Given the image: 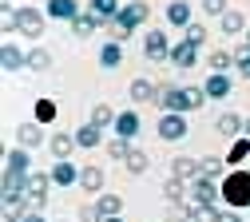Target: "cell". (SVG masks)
I'll return each mask as SVG.
<instances>
[{
	"label": "cell",
	"instance_id": "obj_17",
	"mask_svg": "<svg viewBox=\"0 0 250 222\" xmlns=\"http://www.w3.org/2000/svg\"><path fill=\"white\" fill-rule=\"evenodd\" d=\"M171 175H175V179H187V182H195V179L203 175V171H199V159H191V155H175Z\"/></svg>",
	"mask_w": 250,
	"mask_h": 222
},
{
	"label": "cell",
	"instance_id": "obj_21",
	"mask_svg": "<svg viewBox=\"0 0 250 222\" xmlns=\"http://www.w3.org/2000/svg\"><path fill=\"white\" fill-rule=\"evenodd\" d=\"M218 210L223 206H210V202H187V214L183 218H191V222H218Z\"/></svg>",
	"mask_w": 250,
	"mask_h": 222
},
{
	"label": "cell",
	"instance_id": "obj_27",
	"mask_svg": "<svg viewBox=\"0 0 250 222\" xmlns=\"http://www.w3.org/2000/svg\"><path fill=\"white\" fill-rule=\"evenodd\" d=\"M76 143H80V147H87V151H91V147H100V143H104V127L83 123L80 131H76Z\"/></svg>",
	"mask_w": 250,
	"mask_h": 222
},
{
	"label": "cell",
	"instance_id": "obj_39",
	"mask_svg": "<svg viewBox=\"0 0 250 222\" xmlns=\"http://www.w3.org/2000/svg\"><path fill=\"white\" fill-rule=\"evenodd\" d=\"M107 155H111V159H119V163H123V159L131 155V139H119V135H115V139L107 143Z\"/></svg>",
	"mask_w": 250,
	"mask_h": 222
},
{
	"label": "cell",
	"instance_id": "obj_2",
	"mask_svg": "<svg viewBox=\"0 0 250 222\" xmlns=\"http://www.w3.org/2000/svg\"><path fill=\"white\" fill-rule=\"evenodd\" d=\"M218 186H223V202H227V206H234V210H246V206H250V171L234 167V171L223 175Z\"/></svg>",
	"mask_w": 250,
	"mask_h": 222
},
{
	"label": "cell",
	"instance_id": "obj_50",
	"mask_svg": "<svg viewBox=\"0 0 250 222\" xmlns=\"http://www.w3.org/2000/svg\"><path fill=\"white\" fill-rule=\"evenodd\" d=\"M179 222H191V218H179Z\"/></svg>",
	"mask_w": 250,
	"mask_h": 222
},
{
	"label": "cell",
	"instance_id": "obj_12",
	"mask_svg": "<svg viewBox=\"0 0 250 222\" xmlns=\"http://www.w3.org/2000/svg\"><path fill=\"white\" fill-rule=\"evenodd\" d=\"M139 127H143L139 111H119V115H115V127H111V131H115L119 139H135V135H139Z\"/></svg>",
	"mask_w": 250,
	"mask_h": 222
},
{
	"label": "cell",
	"instance_id": "obj_3",
	"mask_svg": "<svg viewBox=\"0 0 250 222\" xmlns=\"http://www.w3.org/2000/svg\"><path fill=\"white\" fill-rule=\"evenodd\" d=\"M147 16H151V12H147V4H143V0H131V4H123V8H119V16H115L107 28L115 32V40L123 44V40H127V36H131V32H135Z\"/></svg>",
	"mask_w": 250,
	"mask_h": 222
},
{
	"label": "cell",
	"instance_id": "obj_40",
	"mask_svg": "<svg viewBox=\"0 0 250 222\" xmlns=\"http://www.w3.org/2000/svg\"><path fill=\"white\" fill-rule=\"evenodd\" d=\"M56 119V103L52 100H36V123H52Z\"/></svg>",
	"mask_w": 250,
	"mask_h": 222
},
{
	"label": "cell",
	"instance_id": "obj_18",
	"mask_svg": "<svg viewBox=\"0 0 250 222\" xmlns=\"http://www.w3.org/2000/svg\"><path fill=\"white\" fill-rule=\"evenodd\" d=\"M104 182H107V175L100 167H80V186L87 195H104Z\"/></svg>",
	"mask_w": 250,
	"mask_h": 222
},
{
	"label": "cell",
	"instance_id": "obj_20",
	"mask_svg": "<svg viewBox=\"0 0 250 222\" xmlns=\"http://www.w3.org/2000/svg\"><path fill=\"white\" fill-rule=\"evenodd\" d=\"M76 147H80V143H76V135H68V131H56V135L48 139V151H52L56 159H72Z\"/></svg>",
	"mask_w": 250,
	"mask_h": 222
},
{
	"label": "cell",
	"instance_id": "obj_37",
	"mask_svg": "<svg viewBox=\"0 0 250 222\" xmlns=\"http://www.w3.org/2000/svg\"><path fill=\"white\" fill-rule=\"evenodd\" d=\"M48 63H52L48 48H28V68H32V72H44Z\"/></svg>",
	"mask_w": 250,
	"mask_h": 222
},
{
	"label": "cell",
	"instance_id": "obj_8",
	"mask_svg": "<svg viewBox=\"0 0 250 222\" xmlns=\"http://www.w3.org/2000/svg\"><path fill=\"white\" fill-rule=\"evenodd\" d=\"M191 199H195V202H210V206H218V202H223V186H218L214 179H207V175H199V179L191 182Z\"/></svg>",
	"mask_w": 250,
	"mask_h": 222
},
{
	"label": "cell",
	"instance_id": "obj_10",
	"mask_svg": "<svg viewBox=\"0 0 250 222\" xmlns=\"http://www.w3.org/2000/svg\"><path fill=\"white\" fill-rule=\"evenodd\" d=\"M16 143L20 147H28V151H36V147H44V123H20L16 127Z\"/></svg>",
	"mask_w": 250,
	"mask_h": 222
},
{
	"label": "cell",
	"instance_id": "obj_49",
	"mask_svg": "<svg viewBox=\"0 0 250 222\" xmlns=\"http://www.w3.org/2000/svg\"><path fill=\"white\" fill-rule=\"evenodd\" d=\"M246 44H250V28H246Z\"/></svg>",
	"mask_w": 250,
	"mask_h": 222
},
{
	"label": "cell",
	"instance_id": "obj_43",
	"mask_svg": "<svg viewBox=\"0 0 250 222\" xmlns=\"http://www.w3.org/2000/svg\"><path fill=\"white\" fill-rule=\"evenodd\" d=\"M80 222H104V210H100V202L80 206Z\"/></svg>",
	"mask_w": 250,
	"mask_h": 222
},
{
	"label": "cell",
	"instance_id": "obj_48",
	"mask_svg": "<svg viewBox=\"0 0 250 222\" xmlns=\"http://www.w3.org/2000/svg\"><path fill=\"white\" fill-rule=\"evenodd\" d=\"M104 222H123V218H119V214H115V218H104Z\"/></svg>",
	"mask_w": 250,
	"mask_h": 222
},
{
	"label": "cell",
	"instance_id": "obj_24",
	"mask_svg": "<svg viewBox=\"0 0 250 222\" xmlns=\"http://www.w3.org/2000/svg\"><path fill=\"white\" fill-rule=\"evenodd\" d=\"M127 91H131V100H135V103H155V95H159V87H155L151 80H131Z\"/></svg>",
	"mask_w": 250,
	"mask_h": 222
},
{
	"label": "cell",
	"instance_id": "obj_9",
	"mask_svg": "<svg viewBox=\"0 0 250 222\" xmlns=\"http://www.w3.org/2000/svg\"><path fill=\"white\" fill-rule=\"evenodd\" d=\"M171 63L179 72H191L195 63H199V48L191 44V40H179V44H171Z\"/></svg>",
	"mask_w": 250,
	"mask_h": 222
},
{
	"label": "cell",
	"instance_id": "obj_45",
	"mask_svg": "<svg viewBox=\"0 0 250 222\" xmlns=\"http://www.w3.org/2000/svg\"><path fill=\"white\" fill-rule=\"evenodd\" d=\"M218 222H242V210L227 206V210H218Z\"/></svg>",
	"mask_w": 250,
	"mask_h": 222
},
{
	"label": "cell",
	"instance_id": "obj_25",
	"mask_svg": "<svg viewBox=\"0 0 250 222\" xmlns=\"http://www.w3.org/2000/svg\"><path fill=\"white\" fill-rule=\"evenodd\" d=\"M218 24H223V36H238V32H246L250 24H246V16L238 12V8H230L227 16H218Z\"/></svg>",
	"mask_w": 250,
	"mask_h": 222
},
{
	"label": "cell",
	"instance_id": "obj_14",
	"mask_svg": "<svg viewBox=\"0 0 250 222\" xmlns=\"http://www.w3.org/2000/svg\"><path fill=\"white\" fill-rule=\"evenodd\" d=\"M28 210H32V206L24 202V195H4V202H0V214H4V222H24Z\"/></svg>",
	"mask_w": 250,
	"mask_h": 222
},
{
	"label": "cell",
	"instance_id": "obj_41",
	"mask_svg": "<svg viewBox=\"0 0 250 222\" xmlns=\"http://www.w3.org/2000/svg\"><path fill=\"white\" fill-rule=\"evenodd\" d=\"M234 63H238V76H242V80H250V44L234 52Z\"/></svg>",
	"mask_w": 250,
	"mask_h": 222
},
{
	"label": "cell",
	"instance_id": "obj_46",
	"mask_svg": "<svg viewBox=\"0 0 250 222\" xmlns=\"http://www.w3.org/2000/svg\"><path fill=\"white\" fill-rule=\"evenodd\" d=\"M24 222H48V218H44L40 210H28V218H24Z\"/></svg>",
	"mask_w": 250,
	"mask_h": 222
},
{
	"label": "cell",
	"instance_id": "obj_4",
	"mask_svg": "<svg viewBox=\"0 0 250 222\" xmlns=\"http://www.w3.org/2000/svg\"><path fill=\"white\" fill-rule=\"evenodd\" d=\"M44 24H48V12H40V8H16V32L20 36H28V40H40L44 36Z\"/></svg>",
	"mask_w": 250,
	"mask_h": 222
},
{
	"label": "cell",
	"instance_id": "obj_47",
	"mask_svg": "<svg viewBox=\"0 0 250 222\" xmlns=\"http://www.w3.org/2000/svg\"><path fill=\"white\" fill-rule=\"evenodd\" d=\"M242 135H246V139H250V119H242Z\"/></svg>",
	"mask_w": 250,
	"mask_h": 222
},
{
	"label": "cell",
	"instance_id": "obj_34",
	"mask_svg": "<svg viewBox=\"0 0 250 222\" xmlns=\"http://www.w3.org/2000/svg\"><path fill=\"white\" fill-rule=\"evenodd\" d=\"M123 167H127V175H143V171L151 167V159H147V155H143L139 147H131V155L123 159Z\"/></svg>",
	"mask_w": 250,
	"mask_h": 222
},
{
	"label": "cell",
	"instance_id": "obj_33",
	"mask_svg": "<svg viewBox=\"0 0 250 222\" xmlns=\"http://www.w3.org/2000/svg\"><path fill=\"white\" fill-rule=\"evenodd\" d=\"M207 63H210V72H230V63H234V52H227V48H214V52L207 56Z\"/></svg>",
	"mask_w": 250,
	"mask_h": 222
},
{
	"label": "cell",
	"instance_id": "obj_15",
	"mask_svg": "<svg viewBox=\"0 0 250 222\" xmlns=\"http://www.w3.org/2000/svg\"><path fill=\"white\" fill-rule=\"evenodd\" d=\"M52 20H64V24H72L76 16H80V0H48V8H44Z\"/></svg>",
	"mask_w": 250,
	"mask_h": 222
},
{
	"label": "cell",
	"instance_id": "obj_35",
	"mask_svg": "<svg viewBox=\"0 0 250 222\" xmlns=\"http://www.w3.org/2000/svg\"><path fill=\"white\" fill-rule=\"evenodd\" d=\"M163 195H167V199H171V202L179 206V202L187 199V179H175V175H171V179L163 182Z\"/></svg>",
	"mask_w": 250,
	"mask_h": 222
},
{
	"label": "cell",
	"instance_id": "obj_1",
	"mask_svg": "<svg viewBox=\"0 0 250 222\" xmlns=\"http://www.w3.org/2000/svg\"><path fill=\"white\" fill-rule=\"evenodd\" d=\"M155 103H159V111H199L207 103V91L203 87H175V83H163L159 95H155Z\"/></svg>",
	"mask_w": 250,
	"mask_h": 222
},
{
	"label": "cell",
	"instance_id": "obj_13",
	"mask_svg": "<svg viewBox=\"0 0 250 222\" xmlns=\"http://www.w3.org/2000/svg\"><path fill=\"white\" fill-rule=\"evenodd\" d=\"M0 68H4V72H20V68H28V52L16 48V44H0Z\"/></svg>",
	"mask_w": 250,
	"mask_h": 222
},
{
	"label": "cell",
	"instance_id": "obj_26",
	"mask_svg": "<svg viewBox=\"0 0 250 222\" xmlns=\"http://www.w3.org/2000/svg\"><path fill=\"white\" fill-rule=\"evenodd\" d=\"M119 63H123V44L119 40H107L100 48V68H119Z\"/></svg>",
	"mask_w": 250,
	"mask_h": 222
},
{
	"label": "cell",
	"instance_id": "obj_42",
	"mask_svg": "<svg viewBox=\"0 0 250 222\" xmlns=\"http://www.w3.org/2000/svg\"><path fill=\"white\" fill-rule=\"evenodd\" d=\"M183 40H191L195 48H203V44H207V28H203V24H187V36H183Z\"/></svg>",
	"mask_w": 250,
	"mask_h": 222
},
{
	"label": "cell",
	"instance_id": "obj_22",
	"mask_svg": "<svg viewBox=\"0 0 250 222\" xmlns=\"http://www.w3.org/2000/svg\"><path fill=\"white\" fill-rule=\"evenodd\" d=\"M4 167H8V171L28 175V171H32V151H28V147H12V151L4 155Z\"/></svg>",
	"mask_w": 250,
	"mask_h": 222
},
{
	"label": "cell",
	"instance_id": "obj_6",
	"mask_svg": "<svg viewBox=\"0 0 250 222\" xmlns=\"http://www.w3.org/2000/svg\"><path fill=\"white\" fill-rule=\"evenodd\" d=\"M48 182H52V175H44V171H32V175H28L24 202L32 206V210H44V202H48Z\"/></svg>",
	"mask_w": 250,
	"mask_h": 222
},
{
	"label": "cell",
	"instance_id": "obj_36",
	"mask_svg": "<svg viewBox=\"0 0 250 222\" xmlns=\"http://www.w3.org/2000/svg\"><path fill=\"white\" fill-rule=\"evenodd\" d=\"M246 155H250V139L242 135V139H234V143H230V151H227V167H238Z\"/></svg>",
	"mask_w": 250,
	"mask_h": 222
},
{
	"label": "cell",
	"instance_id": "obj_23",
	"mask_svg": "<svg viewBox=\"0 0 250 222\" xmlns=\"http://www.w3.org/2000/svg\"><path fill=\"white\" fill-rule=\"evenodd\" d=\"M167 24L171 28H187L191 24V4H187V0H171L167 4Z\"/></svg>",
	"mask_w": 250,
	"mask_h": 222
},
{
	"label": "cell",
	"instance_id": "obj_16",
	"mask_svg": "<svg viewBox=\"0 0 250 222\" xmlns=\"http://www.w3.org/2000/svg\"><path fill=\"white\" fill-rule=\"evenodd\" d=\"M48 175H52L56 186H76V182H80V171L72 167V159H56V167H52Z\"/></svg>",
	"mask_w": 250,
	"mask_h": 222
},
{
	"label": "cell",
	"instance_id": "obj_29",
	"mask_svg": "<svg viewBox=\"0 0 250 222\" xmlns=\"http://www.w3.org/2000/svg\"><path fill=\"white\" fill-rule=\"evenodd\" d=\"M115 115H119V111H115L111 103H96V107H91V119H87V123H96V127H115Z\"/></svg>",
	"mask_w": 250,
	"mask_h": 222
},
{
	"label": "cell",
	"instance_id": "obj_11",
	"mask_svg": "<svg viewBox=\"0 0 250 222\" xmlns=\"http://www.w3.org/2000/svg\"><path fill=\"white\" fill-rule=\"evenodd\" d=\"M203 91H207V100H227V95L234 91V80L227 72H210V80L203 83Z\"/></svg>",
	"mask_w": 250,
	"mask_h": 222
},
{
	"label": "cell",
	"instance_id": "obj_31",
	"mask_svg": "<svg viewBox=\"0 0 250 222\" xmlns=\"http://www.w3.org/2000/svg\"><path fill=\"white\" fill-rule=\"evenodd\" d=\"M96 28H100V20H96V16H91V12H80V16L72 20V32H76V36H80V40H87V36H91V32H96Z\"/></svg>",
	"mask_w": 250,
	"mask_h": 222
},
{
	"label": "cell",
	"instance_id": "obj_28",
	"mask_svg": "<svg viewBox=\"0 0 250 222\" xmlns=\"http://www.w3.org/2000/svg\"><path fill=\"white\" fill-rule=\"evenodd\" d=\"M199 171H203L207 179H223V175H227V159L207 155V159H199Z\"/></svg>",
	"mask_w": 250,
	"mask_h": 222
},
{
	"label": "cell",
	"instance_id": "obj_7",
	"mask_svg": "<svg viewBox=\"0 0 250 222\" xmlns=\"http://www.w3.org/2000/svg\"><path fill=\"white\" fill-rule=\"evenodd\" d=\"M143 56L155 60V63H159V60H171V40H167L163 28H151L147 36H143Z\"/></svg>",
	"mask_w": 250,
	"mask_h": 222
},
{
	"label": "cell",
	"instance_id": "obj_5",
	"mask_svg": "<svg viewBox=\"0 0 250 222\" xmlns=\"http://www.w3.org/2000/svg\"><path fill=\"white\" fill-rule=\"evenodd\" d=\"M155 131H159L163 143H179V139H187V115H183V111H163L159 123H155Z\"/></svg>",
	"mask_w": 250,
	"mask_h": 222
},
{
	"label": "cell",
	"instance_id": "obj_32",
	"mask_svg": "<svg viewBox=\"0 0 250 222\" xmlns=\"http://www.w3.org/2000/svg\"><path fill=\"white\" fill-rule=\"evenodd\" d=\"M28 175H32V171H28ZM28 175H20V171H8V167H4V195H24Z\"/></svg>",
	"mask_w": 250,
	"mask_h": 222
},
{
	"label": "cell",
	"instance_id": "obj_44",
	"mask_svg": "<svg viewBox=\"0 0 250 222\" xmlns=\"http://www.w3.org/2000/svg\"><path fill=\"white\" fill-rule=\"evenodd\" d=\"M203 12L207 16H227L230 8H227V0H203Z\"/></svg>",
	"mask_w": 250,
	"mask_h": 222
},
{
	"label": "cell",
	"instance_id": "obj_30",
	"mask_svg": "<svg viewBox=\"0 0 250 222\" xmlns=\"http://www.w3.org/2000/svg\"><path fill=\"white\" fill-rule=\"evenodd\" d=\"M214 127H218V135H238L242 131V115H234V111H223L214 119Z\"/></svg>",
	"mask_w": 250,
	"mask_h": 222
},
{
	"label": "cell",
	"instance_id": "obj_19",
	"mask_svg": "<svg viewBox=\"0 0 250 222\" xmlns=\"http://www.w3.org/2000/svg\"><path fill=\"white\" fill-rule=\"evenodd\" d=\"M119 8H123L119 0H91V4H87V12L100 20V28H104V24H111V20L119 16Z\"/></svg>",
	"mask_w": 250,
	"mask_h": 222
},
{
	"label": "cell",
	"instance_id": "obj_38",
	"mask_svg": "<svg viewBox=\"0 0 250 222\" xmlns=\"http://www.w3.org/2000/svg\"><path fill=\"white\" fill-rule=\"evenodd\" d=\"M96 202H100V210H104V218H115V214L123 210V199H119V195H100Z\"/></svg>",
	"mask_w": 250,
	"mask_h": 222
}]
</instances>
